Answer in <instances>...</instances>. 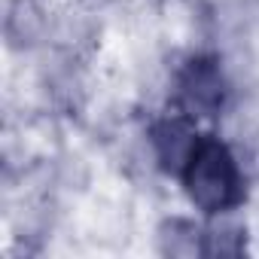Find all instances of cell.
Here are the masks:
<instances>
[{"label": "cell", "mask_w": 259, "mask_h": 259, "mask_svg": "<svg viewBox=\"0 0 259 259\" xmlns=\"http://www.w3.org/2000/svg\"><path fill=\"white\" fill-rule=\"evenodd\" d=\"M226 101V79L213 58H192L177 76V104L192 116H217Z\"/></svg>", "instance_id": "cell-2"}, {"label": "cell", "mask_w": 259, "mask_h": 259, "mask_svg": "<svg viewBox=\"0 0 259 259\" xmlns=\"http://www.w3.org/2000/svg\"><path fill=\"white\" fill-rule=\"evenodd\" d=\"M150 141H153V150H156V159L162 165V171L168 174H180L198 135H195V128L189 122L186 113L180 116H168L162 122L153 125V132H150Z\"/></svg>", "instance_id": "cell-3"}, {"label": "cell", "mask_w": 259, "mask_h": 259, "mask_svg": "<svg viewBox=\"0 0 259 259\" xmlns=\"http://www.w3.org/2000/svg\"><path fill=\"white\" fill-rule=\"evenodd\" d=\"M204 235L186 223V220H168L159 229V250L168 256H192V253H204V244H198Z\"/></svg>", "instance_id": "cell-4"}, {"label": "cell", "mask_w": 259, "mask_h": 259, "mask_svg": "<svg viewBox=\"0 0 259 259\" xmlns=\"http://www.w3.org/2000/svg\"><path fill=\"white\" fill-rule=\"evenodd\" d=\"M180 177L189 201L204 213H223L244 201L241 168L229 153V147L210 135H201L195 141Z\"/></svg>", "instance_id": "cell-1"}]
</instances>
